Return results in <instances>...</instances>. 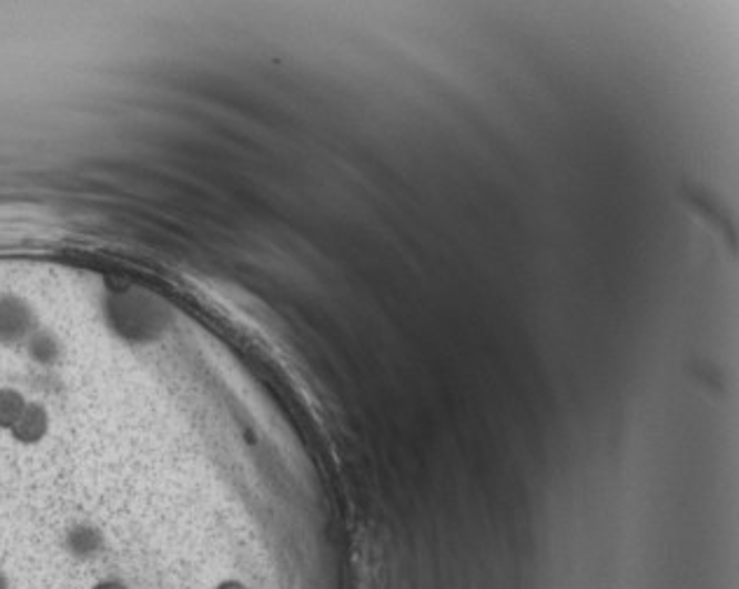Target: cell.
<instances>
[{"mask_svg":"<svg viewBox=\"0 0 739 589\" xmlns=\"http://www.w3.org/2000/svg\"><path fill=\"white\" fill-rule=\"evenodd\" d=\"M63 548L78 561H92L103 552L105 538L94 524L78 521L67 531V536H63Z\"/></svg>","mask_w":739,"mask_h":589,"instance_id":"obj_1","label":"cell"},{"mask_svg":"<svg viewBox=\"0 0 739 589\" xmlns=\"http://www.w3.org/2000/svg\"><path fill=\"white\" fill-rule=\"evenodd\" d=\"M90 589H129V585H124L122 580L108 578V580H99V582H94Z\"/></svg>","mask_w":739,"mask_h":589,"instance_id":"obj_2","label":"cell"}]
</instances>
